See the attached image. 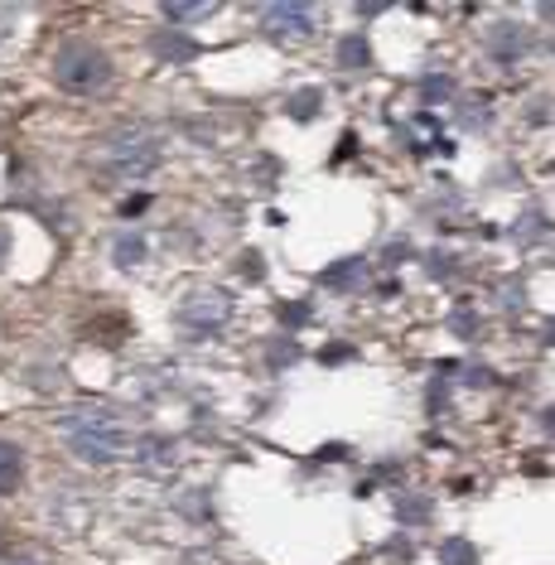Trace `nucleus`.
Segmentation results:
<instances>
[{"label":"nucleus","instance_id":"9d476101","mask_svg":"<svg viewBox=\"0 0 555 565\" xmlns=\"http://www.w3.org/2000/svg\"><path fill=\"white\" fill-rule=\"evenodd\" d=\"M319 111V93H300L295 97V117H314Z\"/></svg>","mask_w":555,"mask_h":565},{"label":"nucleus","instance_id":"7ed1b4c3","mask_svg":"<svg viewBox=\"0 0 555 565\" xmlns=\"http://www.w3.org/2000/svg\"><path fill=\"white\" fill-rule=\"evenodd\" d=\"M154 160H160V136L140 131V126H126V131L107 136V164L121 179H140L154 170Z\"/></svg>","mask_w":555,"mask_h":565},{"label":"nucleus","instance_id":"1a4fd4ad","mask_svg":"<svg viewBox=\"0 0 555 565\" xmlns=\"http://www.w3.org/2000/svg\"><path fill=\"white\" fill-rule=\"evenodd\" d=\"M445 565H473V546L449 542V546H445Z\"/></svg>","mask_w":555,"mask_h":565},{"label":"nucleus","instance_id":"6e6552de","mask_svg":"<svg viewBox=\"0 0 555 565\" xmlns=\"http://www.w3.org/2000/svg\"><path fill=\"white\" fill-rule=\"evenodd\" d=\"M140 252H146V242H140V237H121V242H116V262H121V266H136Z\"/></svg>","mask_w":555,"mask_h":565},{"label":"nucleus","instance_id":"20e7f679","mask_svg":"<svg viewBox=\"0 0 555 565\" xmlns=\"http://www.w3.org/2000/svg\"><path fill=\"white\" fill-rule=\"evenodd\" d=\"M227 295L223 290H203V295H193V300L184 305V319L193 329H199V339H209L213 329H223V319H227Z\"/></svg>","mask_w":555,"mask_h":565},{"label":"nucleus","instance_id":"f257e3e1","mask_svg":"<svg viewBox=\"0 0 555 565\" xmlns=\"http://www.w3.org/2000/svg\"><path fill=\"white\" fill-rule=\"evenodd\" d=\"M63 435H68L73 455L87 459V465H107V459H116L121 455V445H126L121 426H116L107 411H97V406H83L77 416H63Z\"/></svg>","mask_w":555,"mask_h":565},{"label":"nucleus","instance_id":"423d86ee","mask_svg":"<svg viewBox=\"0 0 555 565\" xmlns=\"http://www.w3.org/2000/svg\"><path fill=\"white\" fill-rule=\"evenodd\" d=\"M24 479V465H20V455L10 445H0V493H15Z\"/></svg>","mask_w":555,"mask_h":565},{"label":"nucleus","instance_id":"39448f33","mask_svg":"<svg viewBox=\"0 0 555 565\" xmlns=\"http://www.w3.org/2000/svg\"><path fill=\"white\" fill-rule=\"evenodd\" d=\"M266 30H276V34H309V30H314V10H309V6H266Z\"/></svg>","mask_w":555,"mask_h":565},{"label":"nucleus","instance_id":"0eeeda50","mask_svg":"<svg viewBox=\"0 0 555 565\" xmlns=\"http://www.w3.org/2000/svg\"><path fill=\"white\" fill-rule=\"evenodd\" d=\"M213 0H193V6H189V0H170V6H164V15H170V20H203V15H213Z\"/></svg>","mask_w":555,"mask_h":565},{"label":"nucleus","instance_id":"f8f14e48","mask_svg":"<svg viewBox=\"0 0 555 565\" xmlns=\"http://www.w3.org/2000/svg\"><path fill=\"white\" fill-rule=\"evenodd\" d=\"M10 565H34V561H10Z\"/></svg>","mask_w":555,"mask_h":565},{"label":"nucleus","instance_id":"9b49d317","mask_svg":"<svg viewBox=\"0 0 555 565\" xmlns=\"http://www.w3.org/2000/svg\"><path fill=\"white\" fill-rule=\"evenodd\" d=\"M348 58H353V68H357V63H363V58H367V49H363V40L343 44V63H348Z\"/></svg>","mask_w":555,"mask_h":565},{"label":"nucleus","instance_id":"f03ea898","mask_svg":"<svg viewBox=\"0 0 555 565\" xmlns=\"http://www.w3.org/2000/svg\"><path fill=\"white\" fill-rule=\"evenodd\" d=\"M54 78H58V87H68V93H77V97H87V93H102V87L111 83V63H107L102 49L77 40V44H63L58 49Z\"/></svg>","mask_w":555,"mask_h":565}]
</instances>
